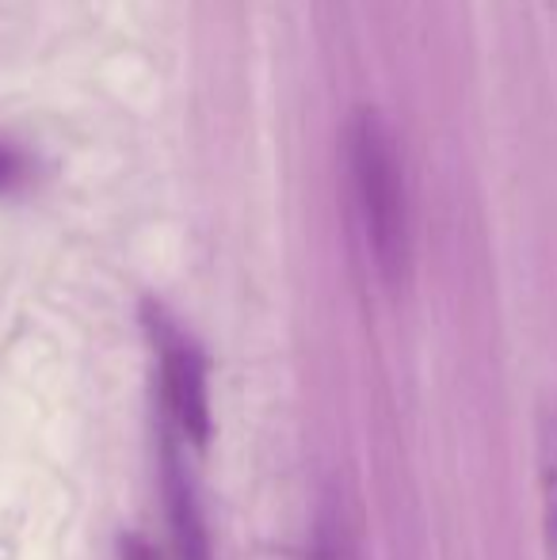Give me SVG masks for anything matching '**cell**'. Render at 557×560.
Wrapping results in <instances>:
<instances>
[{
	"label": "cell",
	"mask_w": 557,
	"mask_h": 560,
	"mask_svg": "<svg viewBox=\"0 0 557 560\" xmlns=\"http://www.w3.org/2000/svg\"><path fill=\"white\" fill-rule=\"evenodd\" d=\"M538 488H543L546 560H557V416L543 423V435H538Z\"/></svg>",
	"instance_id": "277c9868"
},
{
	"label": "cell",
	"mask_w": 557,
	"mask_h": 560,
	"mask_svg": "<svg viewBox=\"0 0 557 560\" xmlns=\"http://www.w3.org/2000/svg\"><path fill=\"white\" fill-rule=\"evenodd\" d=\"M344 172H348L351 210L382 279L397 282L409 267V187L397 138L374 107L351 112L344 126Z\"/></svg>",
	"instance_id": "6da1fadb"
},
{
	"label": "cell",
	"mask_w": 557,
	"mask_h": 560,
	"mask_svg": "<svg viewBox=\"0 0 557 560\" xmlns=\"http://www.w3.org/2000/svg\"><path fill=\"white\" fill-rule=\"evenodd\" d=\"M149 332L156 347V370H161V400L172 428L187 443L210 439V393H207V359L161 310L149 313Z\"/></svg>",
	"instance_id": "7a4b0ae2"
},
{
	"label": "cell",
	"mask_w": 557,
	"mask_h": 560,
	"mask_svg": "<svg viewBox=\"0 0 557 560\" xmlns=\"http://www.w3.org/2000/svg\"><path fill=\"white\" fill-rule=\"evenodd\" d=\"M164 495H169V526H172V560H214L210 557V534L202 523L199 500L179 465L176 450H164Z\"/></svg>",
	"instance_id": "3957f363"
},
{
	"label": "cell",
	"mask_w": 557,
	"mask_h": 560,
	"mask_svg": "<svg viewBox=\"0 0 557 560\" xmlns=\"http://www.w3.org/2000/svg\"><path fill=\"white\" fill-rule=\"evenodd\" d=\"M31 179V164L12 141H0V195L20 191L23 184Z\"/></svg>",
	"instance_id": "5b68a950"
}]
</instances>
